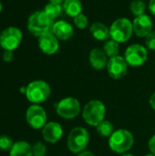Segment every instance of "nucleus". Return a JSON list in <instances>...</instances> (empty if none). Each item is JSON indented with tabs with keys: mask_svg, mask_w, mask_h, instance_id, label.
I'll return each instance as SVG.
<instances>
[{
	"mask_svg": "<svg viewBox=\"0 0 155 156\" xmlns=\"http://www.w3.org/2000/svg\"><path fill=\"white\" fill-rule=\"evenodd\" d=\"M54 20L50 18L44 11H36L28 18L27 29L35 37H41L47 33L52 32Z\"/></svg>",
	"mask_w": 155,
	"mask_h": 156,
	"instance_id": "f257e3e1",
	"label": "nucleus"
},
{
	"mask_svg": "<svg viewBox=\"0 0 155 156\" xmlns=\"http://www.w3.org/2000/svg\"><path fill=\"white\" fill-rule=\"evenodd\" d=\"M110 149L116 154L128 153L134 144L133 134L125 129H119L114 131L108 141Z\"/></svg>",
	"mask_w": 155,
	"mask_h": 156,
	"instance_id": "f03ea898",
	"label": "nucleus"
},
{
	"mask_svg": "<svg viewBox=\"0 0 155 156\" xmlns=\"http://www.w3.org/2000/svg\"><path fill=\"white\" fill-rule=\"evenodd\" d=\"M106 107L100 100H91L86 103L82 110V118L84 122L92 127H97L105 120Z\"/></svg>",
	"mask_w": 155,
	"mask_h": 156,
	"instance_id": "7ed1b4c3",
	"label": "nucleus"
},
{
	"mask_svg": "<svg viewBox=\"0 0 155 156\" xmlns=\"http://www.w3.org/2000/svg\"><path fill=\"white\" fill-rule=\"evenodd\" d=\"M51 94V88L48 82L42 80H33L26 86V97L32 104H41L47 101Z\"/></svg>",
	"mask_w": 155,
	"mask_h": 156,
	"instance_id": "20e7f679",
	"label": "nucleus"
},
{
	"mask_svg": "<svg viewBox=\"0 0 155 156\" xmlns=\"http://www.w3.org/2000/svg\"><path fill=\"white\" fill-rule=\"evenodd\" d=\"M90 143V133L88 130L84 127H75L73 128L67 139L68 149L72 154H79L85 151Z\"/></svg>",
	"mask_w": 155,
	"mask_h": 156,
	"instance_id": "39448f33",
	"label": "nucleus"
},
{
	"mask_svg": "<svg viewBox=\"0 0 155 156\" xmlns=\"http://www.w3.org/2000/svg\"><path fill=\"white\" fill-rule=\"evenodd\" d=\"M133 34L132 22L126 17H120L113 21L110 27L111 38L118 43H124L130 40Z\"/></svg>",
	"mask_w": 155,
	"mask_h": 156,
	"instance_id": "423d86ee",
	"label": "nucleus"
},
{
	"mask_svg": "<svg viewBox=\"0 0 155 156\" xmlns=\"http://www.w3.org/2000/svg\"><path fill=\"white\" fill-rule=\"evenodd\" d=\"M57 114L66 120H72L78 117L81 112V104L74 97H65L56 104Z\"/></svg>",
	"mask_w": 155,
	"mask_h": 156,
	"instance_id": "0eeeda50",
	"label": "nucleus"
},
{
	"mask_svg": "<svg viewBox=\"0 0 155 156\" xmlns=\"http://www.w3.org/2000/svg\"><path fill=\"white\" fill-rule=\"evenodd\" d=\"M124 58L129 66L133 68L141 67L148 59L147 48L141 44L130 45L125 50Z\"/></svg>",
	"mask_w": 155,
	"mask_h": 156,
	"instance_id": "6e6552de",
	"label": "nucleus"
},
{
	"mask_svg": "<svg viewBox=\"0 0 155 156\" xmlns=\"http://www.w3.org/2000/svg\"><path fill=\"white\" fill-rule=\"evenodd\" d=\"M47 120V112L40 104H32L26 111V121L34 130H42Z\"/></svg>",
	"mask_w": 155,
	"mask_h": 156,
	"instance_id": "1a4fd4ad",
	"label": "nucleus"
},
{
	"mask_svg": "<svg viewBox=\"0 0 155 156\" xmlns=\"http://www.w3.org/2000/svg\"><path fill=\"white\" fill-rule=\"evenodd\" d=\"M22 38V32L19 28L9 27L0 34V46L5 50L13 51L20 46Z\"/></svg>",
	"mask_w": 155,
	"mask_h": 156,
	"instance_id": "9d476101",
	"label": "nucleus"
},
{
	"mask_svg": "<svg viewBox=\"0 0 155 156\" xmlns=\"http://www.w3.org/2000/svg\"><path fill=\"white\" fill-rule=\"evenodd\" d=\"M128 63L124 57L120 55L110 58L107 64V71L109 76L113 80H121L124 78L128 72Z\"/></svg>",
	"mask_w": 155,
	"mask_h": 156,
	"instance_id": "9b49d317",
	"label": "nucleus"
},
{
	"mask_svg": "<svg viewBox=\"0 0 155 156\" xmlns=\"http://www.w3.org/2000/svg\"><path fill=\"white\" fill-rule=\"evenodd\" d=\"M64 131L60 123L57 122H49L42 129L43 140L48 144H57L63 136Z\"/></svg>",
	"mask_w": 155,
	"mask_h": 156,
	"instance_id": "f8f14e48",
	"label": "nucleus"
},
{
	"mask_svg": "<svg viewBox=\"0 0 155 156\" xmlns=\"http://www.w3.org/2000/svg\"><path fill=\"white\" fill-rule=\"evenodd\" d=\"M38 48L46 55H54L59 48L58 38L52 33H47L38 37Z\"/></svg>",
	"mask_w": 155,
	"mask_h": 156,
	"instance_id": "ddd939ff",
	"label": "nucleus"
},
{
	"mask_svg": "<svg viewBox=\"0 0 155 156\" xmlns=\"http://www.w3.org/2000/svg\"><path fill=\"white\" fill-rule=\"evenodd\" d=\"M133 33L139 37H146L153 31V21L151 17L144 14L136 16L132 21Z\"/></svg>",
	"mask_w": 155,
	"mask_h": 156,
	"instance_id": "4468645a",
	"label": "nucleus"
},
{
	"mask_svg": "<svg viewBox=\"0 0 155 156\" xmlns=\"http://www.w3.org/2000/svg\"><path fill=\"white\" fill-rule=\"evenodd\" d=\"M52 33L60 40H69L74 34V28L70 23L65 20H59L54 22Z\"/></svg>",
	"mask_w": 155,
	"mask_h": 156,
	"instance_id": "2eb2a0df",
	"label": "nucleus"
},
{
	"mask_svg": "<svg viewBox=\"0 0 155 156\" xmlns=\"http://www.w3.org/2000/svg\"><path fill=\"white\" fill-rule=\"evenodd\" d=\"M89 60L91 65V67L96 70H101L105 68H107L108 64V57L103 51V49L100 48H93L90 52Z\"/></svg>",
	"mask_w": 155,
	"mask_h": 156,
	"instance_id": "dca6fc26",
	"label": "nucleus"
},
{
	"mask_svg": "<svg viewBox=\"0 0 155 156\" xmlns=\"http://www.w3.org/2000/svg\"><path fill=\"white\" fill-rule=\"evenodd\" d=\"M90 31L92 37L99 41H106L111 37L110 28L100 22H94L90 27Z\"/></svg>",
	"mask_w": 155,
	"mask_h": 156,
	"instance_id": "f3484780",
	"label": "nucleus"
},
{
	"mask_svg": "<svg viewBox=\"0 0 155 156\" xmlns=\"http://www.w3.org/2000/svg\"><path fill=\"white\" fill-rule=\"evenodd\" d=\"M9 156H33L32 145L26 141L15 142L9 151Z\"/></svg>",
	"mask_w": 155,
	"mask_h": 156,
	"instance_id": "a211bd4d",
	"label": "nucleus"
},
{
	"mask_svg": "<svg viewBox=\"0 0 155 156\" xmlns=\"http://www.w3.org/2000/svg\"><path fill=\"white\" fill-rule=\"evenodd\" d=\"M63 11L70 17H76L82 13V3L80 0H64Z\"/></svg>",
	"mask_w": 155,
	"mask_h": 156,
	"instance_id": "6ab92c4d",
	"label": "nucleus"
},
{
	"mask_svg": "<svg viewBox=\"0 0 155 156\" xmlns=\"http://www.w3.org/2000/svg\"><path fill=\"white\" fill-rule=\"evenodd\" d=\"M97 133L100 137L103 138H110L111 135L114 133V125L112 122H111L108 120L102 121L97 127H96Z\"/></svg>",
	"mask_w": 155,
	"mask_h": 156,
	"instance_id": "aec40b11",
	"label": "nucleus"
},
{
	"mask_svg": "<svg viewBox=\"0 0 155 156\" xmlns=\"http://www.w3.org/2000/svg\"><path fill=\"white\" fill-rule=\"evenodd\" d=\"M103 51L105 52V54L107 55L108 58H112V57L118 56L119 52H120L119 43L111 38L106 40L103 45Z\"/></svg>",
	"mask_w": 155,
	"mask_h": 156,
	"instance_id": "412c9836",
	"label": "nucleus"
},
{
	"mask_svg": "<svg viewBox=\"0 0 155 156\" xmlns=\"http://www.w3.org/2000/svg\"><path fill=\"white\" fill-rule=\"evenodd\" d=\"M50 18H52L53 20L57 17H58L62 11H63V7L60 4H55V3H48L45 5L44 10H43Z\"/></svg>",
	"mask_w": 155,
	"mask_h": 156,
	"instance_id": "4be33fe9",
	"label": "nucleus"
},
{
	"mask_svg": "<svg viewBox=\"0 0 155 156\" xmlns=\"http://www.w3.org/2000/svg\"><path fill=\"white\" fill-rule=\"evenodd\" d=\"M130 10L132 15L136 16H140L145 14L146 11V4L143 0H133L130 4Z\"/></svg>",
	"mask_w": 155,
	"mask_h": 156,
	"instance_id": "5701e85b",
	"label": "nucleus"
},
{
	"mask_svg": "<svg viewBox=\"0 0 155 156\" xmlns=\"http://www.w3.org/2000/svg\"><path fill=\"white\" fill-rule=\"evenodd\" d=\"M15 142L7 135H0V150L4 152H8L13 147Z\"/></svg>",
	"mask_w": 155,
	"mask_h": 156,
	"instance_id": "b1692460",
	"label": "nucleus"
},
{
	"mask_svg": "<svg viewBox=\"0 0 155 156\" xmlns=\"http://www.w3.org/2000/svg\"><path fill=\"white\" fill-rule=\"evenodd\" d=\"M33 156H46L47 154V146L42 142H37L32 145Z\"/></svg>",
	"mask_w": 155,
	"mask_h": 156,
	"instance_id": "393cba45",
	"label": "nucleus"
},
{
	"mask_svg": "<svg viewBox=\"0 0 155 156\" xmlns=\"http://www.w3.org/2000/svg\"><path fill=\"white\" fill-rule=\"evenodd\" d=\"M74 24L75 26L79 28V29H85L88 27L89 24V19L86 15L84 14H79L76 17H74Z\"/></svg>",
	"mask_w": 155,
	"mask_h": 156,
	"instance_id": "a878e982",
	"label": "nucleus"
},
{
	"mask_svg": "<svg viewBox=\"0 0 155 156\" xmlns=\"http://www.w3.org/2000/svg\"><path fill=\"white\" fill-rule=\"evenodd\" d=\"M145 45L148 49L155 50V30H153L145 37Z\"/></svg>",
	"mask_w": 155,
	"mask_h": 156,
	"instance_id": "bb28decb",
	"label": "nucleus"
},
{
	"mask_svg": "<svg viewBox=\"0 0 155 156\" xmlns=\"http://www.w3.org/2000/svg\"><path fill=\"white\" fill-rule=\"evenodd\" d=\"M2 58L5 62H11L13 60V58H14V53H13V51L5 50L4 53H3Z\"/></svg>",
	"mask_w": 155,
	"mask_h": 156,
	"instance_id": "cd10ccee",
	"label": "nucleus"
},
{
	"mask_svg": "<svg viewBox=\"0 0 155 156\" xmlns=\"http://www.w3.org/2000/svg\"><path fill=\"white\" fill-rule=\"evenodd\" d=\"M148 148L150 150V153L155 155V134H153L148 142Z\"/></svg>",
	"mask_w": 155,
	"mask_h": 156,
	"instance_id": "c85d7f7f",
	"label": "nucleus"
},
{
	"mask_svg": "<svg viewBox=\"0 0 155 156\" xmlns=\"http://www.w3.org/2000/svg\"><path fill=\"white\" fill-rule=\"evenodd\" d=\"M148 7H149L150 12H151L153 16H155V0H150L149 5H148Z\"/></svg>",
	"mask_w": 155,
	"mask_h": 156,
	"instance_id": "c756f323",
	"label": "nucleus"
},
{
	"mask_svg": "<svg viewBox=\"0 0 155 156\" xmlns=\"http://www.w3.org/2000/svg\"><path fill=\"white\" fill-rule=\"evenodd\" d=\"M149 103H150V106L153 110L155 111V92H153L152 94V96L150 97V100H149Z\"/></svg>",
	"mask_w": 155,
	"mask_h": 156,
	"instance_id": "7c9ffc66",
	"label": "nucleus"
},
{
	"mask_svg": "<svg viewBox=\"0 0 155 156\" xmlns=\"http://www.w3.org/2000/svg\"><path fill=\"white\" fill-rule=\"evenodd\" d=\"M78 156H96V155H95L92 152L85 150V151H83V152H81V153L78 154Z\"/></svg>",
	"mask_w": 155,
	"mask_h": 156,
	"instance_id": "2f4dec72",
	"label": "nucleus"
},
{
	"mask_svg": "<svg viewBox=\"0 0 155 156\" xmlns=\"http://www.w3.org/2000/svg\"><path fill=\"white\" fill-rule=\"evenodd\" d=\"M50 3H55V4H61L64 2V0H48Z\"/></svg>",
	"mask_w": 155,
	"mask_h": 156,
	"instance_id": "473e14b6",
	"label": "nucleus"
},
{
	"mask_svg": "<svg viewBox=\"0 0 155 156\" xmlns=\"http://www.w3.org/2000/svg\"><path fill=\"white\" fill-rule=\"evenodd\" d=\"M122 156H134L132 154H130V153H125V154H122Z\"/></svg>",
	"mask_w": 155,
	"mask_h": 156,
	"instance_id": "72a5a7b5",
	"label": "nucleus"
},
{
	"mask_svg": "<svg viewBox=\"0 0 155 156\" xmlns=\"http://www.w3.org/2000/svg\"><path fill=\"white\" fill-rule=\"evenodd\" d=\"M145 156H155L154 154H151V153H150V154H145Z\"/></svg>",
	"mask_w": 155,
	"mask_h": 156,
	"instance_id": "f704fd0d",
	"label": "nucleus"
},
{
	"mask_svg": "<svg viewBox=\"0 0 155 156\" xmlns=\"http://www.w3.org/2000/svg\"><path fill=\"white\" fill-rule=\"evenodd\" d=\"M2 11V3H1V1H0V12Z\"/></svg>",
	"mask_w": 155,
	"mask_h": 156,
	"instance_id": "c9c22d12",
	"label": "nucleus"
}]
</instances>
